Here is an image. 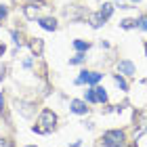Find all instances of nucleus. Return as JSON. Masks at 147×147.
<instances>
[{"mask_svg": "<svg viewBox=\"0 0 147 147\" xmlns=\"http://www.w3.org/2000/svg\"><path fill=\"white\" fill-rule=\"evenodd\" d=\"M55 122H57L55 113H53L51 109H42L40 120H38L40 126H34V132H38V135H46V132H51L53 128H55Z\"/></svg>", "mask_w": 147, "mask_h": 147, "instance_id": "nucleus-1", "label": "nucleus"}, {"mask_svg": "<svg viewBox=\"0 0 147 147\" xmlns=\"http://www.w3.org/2000/svg\"><path fill=\"white\" fill-rule=\"evenodd\" d=\"M124 143V132L122 130H107L103 135V145L105 147H122Z\"/></svg>", "mask_w": 147, "mask_h": 147, "instance_id": "nucleus-2", "label": "nucleus"}, {"mask_svg": "<svg viewBox=\"0 0 147 147\" xmlns=\"http://www.w3.org/2000/svg\"><path fill=\"white\" fill-rule=\"evenodd\" d=\"M99 80H101V74H97V71H82L78 76V80H76V84H97Z\"/></svg>", "mask_w": 147, "mask_h": 147, "instance_id": "nucleus-3", "label": "nucleus"}, {"mask_svg": "<svg viewBox=\"0 0 147 147\" xmlns=\"http://www.w3.org/2000/svg\"><path fill=\"white\" fill-rule=\"evenodd\" d=\"M69 107L74 113H86L88 111V107H86V101H80V99H74V101L69 103Z\"/></svg>", "mask_w": 147, "mask_h": 147, "instance_id": "nucleus-4", "label": "nucleus"}, {"mask_svg": "<svg viewBox=\"0 0 147 147\" xmlns=\"http://www.w3.org/2000/svg\"><path fill=\"white\" fill-rule=\"evenodd\" d=\"M118 71L124 74V76H132V74H135V65L130 61H120L118 63Z\"/></svg>", "mask_w": 147, "mask_h": 147, "instance_id": "nucleus-5", "label": "nucleus"}, {"mask_svg": "<svg viewBox=\"0 0 147 147\" xmlns=\"http://www.w3.org/2000/svg\"><path fill=\"white\" fill-rule=\"evenodd\" d=\"M40 25H42L44 30H49V32H55L57 30V21H55V19H51V17L40 19Z\"/></svg>", "mask_w": 147, "mask_h": 147, "instance_id": "nucleus-6", "label": "nucleus"}, {"mask_svg": "<svg viewBox=\"0 0 147 147\" xmlns=\"http://www.w3.org/2000/svg\"><path fill=\"white\" fill-rule=\"evenodd\" d=\"M30 49L36 53V55H42V49H44V42L40 38H34V40H30Z\"/></svg>", "mask_w": 147, "mask_h": 147, "instance_id": "nucleus-7", "label": "nucleus"}, {"mask_svg": "<svg viewBox=\"0 0 147 147\" xmlns=\"http://www.w3.org/2000/svg\"><path fill=\"white\" fill-rule=\"evenodd\" d=\"M95 92H97V101H99V103H105V101H107V92H105V88L95 86Z\"/></svg>", "mask_w": 147, "mask_h": 147, "instance_id": "nucleus-8", "label": "nucleus"}, {"mask_svg": "<svg viewBox=\"0 0 147 147\" xmlns=\"http://www.w3.org/2000/svg\"><path fill=\"white\" fill-rule=\"evenodd\" d=\"M111 13H113V6H111V4H103V9L99 11V15H101L103 19H109Z\"/></svg>", "mask_w": 147, "mask_h": 147, "instance_id": "nucleus-9", "label": "nucleus"}, {"mask_svg": "<svg viewBox=\"0 0 147 147\" xmlns=\"http://www.w3.org/2000/svg\"><path fill=\"white\" fill-rule=\"evenodd\" d=\"M113 80H116V84H118L122 90H128V84H126V80L122 78V74H116V76H113Z\"/></svg>", "mask_w": 147, "mask_h": 147, "instance_id": "nucleus-10", "label": "nucleus"}, {"mask_svg": "<svg viewBox=\"0 0 147 147\" xmlns=\"http://www.w3.org/2000/svg\"><path fill=\"white\" fill-rule=\"evenodd\" d=\"M25 15H28V19H34V17L38 15V6L28 4V6H25Z\"/></svg>", "mask_w": 147, "mask_h": 147, "instance_id": "nucleus-11", "label": "nucleus"}, {"mask_svg": "<svg viewBox=\"0 0 147 147\" xmlns=\"http://www.w3.org/2000/svg\"><path fill=\"white\" fill-rule=\"evenodd\" d=\"M74 46H76V51H80V53H84V51L90 49V44L84 42V40H76V42H74Z\"/></svg>", "mask_w": 147, "mask_h": 147, "instance_id": "nucleus-12", "label": "nucleus"}, {"mask_svg": "<svg viewBox=\"0 0 147 147\" xmlns=\"http://www.w3.org/2000/svg\"><path fill=\"white\" fill-rule=\"evenodd\" d=\"M103 21H105V19L99 15V13H97V15H90V23H92V28H99V25H103Z\"/></svg>", "mask_w": 147, "mask_h": 147, "instance_id": "nucleus-13", "label": "nucleus"}, {"mask_svg": "<svg viewBox=\"0 0 147 147\" xmlns=\"http://www.w3.org/2000/svg\"><path fill=\"white\" fill-rule=\"evenodd\" d=\"M86 101H88V103H95V101H97V92H95V88L86 90Z\"/></svg>", "mask_w": 147, "mask_h": 147, "instance_id": "nucleus-14", "label": "nucleus"}, {"mask_svg": "<svg viewBox=\"0 0 147 147\" xmlns=\"http://www.w3.org/2000/svg\"><path fill=\"white\" fill-rule=\"evenodd\" d=\"M135 25H137L135 19H124V21H122V28L124 30H130V28H135Z\"/></svg>", "mask_w": 147, "mask_h": 147, "instance_id": "nucleus-15", "label": "nucleus"}, {"mask_svg": "<svg viewBox=\"0 0 147 147\" xmlns=\"http://www.w3.org/2000/svg\"><path fill=\"white\" fill-rule=\"evenodd\" d=\"M137 28L143 30V32H147V17H141V19H139V21H137Z\"/></svg>", "mask_w": 147, "mask_h": 147, "instance_id": "nucleus-16", "label": "nucleus"}, {"mask_svg": "<svg viewBox=\"0 0 147 147\" xmlns=\"http://www.w3.org/2000/svg\"><path fill=\"white\" fill-rule=\"evenodd\" d=\"M82 61H84V53H78V55L74 57V59H69V63H71V65H76V63H82Z\"/></svg>", "mask_w": 147, "mask_h": 147, "instance_id": "nucleus-17", "label": "nucleus"}, {"mask_svg": "<svg viewBox=\"0 0 147 147\" xmlns=\"http://www.w3.org/2000/svg\"><path fill=\"white\" fill-rule=\"evenodd\" d=\"M4 17H6V6L0 4V19H4Z\"/></svg>", "mask_w": 147, "mask_h": 147, "instance_id": "nucleus-18", "label": "nucleus"}, {"mask_svg": "<svg viewBox=\"0 0 147 147\" xmlns=\"http://www.w3.org/2000/svg\"><path fill=\"white\" fill-rule=\"evenodd\" d=\"M0 147H11V145L6 143V141H2V143H0Z\"/></svg>", "mask_w": 147, "mask_h": 147, "instance_id": "nucleus-19", "label": "nucleus"}, {"mask_svg": "<svg viewBox=\"0 0 147 147\" xmlns=\"http://www.w3.org/2000/svg\"><path fill=\"white\" fill-rule=\"evenodd\" d=\"M132 2H141V0H132Z\"/></svg>", "mask_w": 147, "mask_h": 147, "instance_id": "nucleus-20", "label": "nucleus"}, {"mask_svg": "<svg viewBox=\"0 0 147 147\" xmlns=\"http://www.w3.org/2000/svg\"><path fill=\"white\" fill-rule=\"evenodd\" d=\"M28 147H36V145H28Z\"/></svg>", "mask_w": 147, "mask_h": 147, "instance_id": "nucleus-21", "label": "nucleus"}, {"mask_svg": "<svg viewBox=\"0 0 147 147\" xmlns=\"http://www.w3.org/2000/svg\"><path fill=\"white\" fill-rule=\"evenodd\" d=\"M145 51H147V46H145Z\"/></svg>", "mask_w": 147, "mask_h": 147, "instance_id": "nucleus-22", "label": "nucleus"}]
</instances>
